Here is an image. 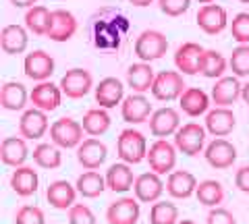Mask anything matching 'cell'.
<instances>
[{
	"instance_id": "f907efd6",
	"label": "cell",
	"mask_w": 249,
	"mask_h": 224,
	"mask_svg": "<svg viewBox=\"0 0 249 224\" xmlns=\"http://www.w3.org/2000/svg\"><path fill=\"white\" fill-rule=\"evenodd\" d=\"M197 2H199V4H212L214 0H197Z\"/></svg>"
},
{
	"instance_id": "9c48e42d",
	"label": "cell",
	"mask_w": 249,
	"mask_h": 224,
	"mask_svg": "<svg viewBox=\"0 0 249 224\" xmlns=\"http://www.w3.org/2000/svg\"><path fill=\"white\" fill-rule=\"evenodd\" d=\"M197 27L208 35H218L229 27V13L220 4H204L197 11Z\"/></svg>"
},
{
	"instance_id": "44dd1931",
	"label": "cell",
	"mask_w": 249,
	"mask_h": 224,
	"mask_svg": "<svg viewBox=\"0 0 249 224\" xmlns=\"http://www.w3.org/2000/svg\"><path fill=\"white\" fill-rule=\"evenodd\" d=\"M241 91H243V86L239 83V77L237 75H231V77L224 75V77H220V79H216L210 96H212V102L216 106L231 108L241 98Z\"/></svg>"
},
{
	"instance_id": "d6986e66",
	"label": "cell",
	"mask_w": 249,
	"mask_h": 224,
	"mask_svg": "<svg viewBox=\"0 0 249 224\" xmlns=\"http://www.w3.org/2000/svg\"><path fill=\"white\" fill-rule=\"evenodd\" d=\"M77 34V19L71 11L56 9L50 15L48 37L52 42H69Z\"/></svg>"
},
{
	"instance_id": "8fae6325",
	"label": "cell",
	"mask_w": 249,
	"mask_h": 224,
	"mask_svg": "<svg viewBox=\"0 0 249 224\" xmlns=\"http://www.w3.org/2000/svg\"><path fill=\"white\" fill-rule=\"evenodd\" d=\"M50 129L48 122V112L40 110V108H29V110H23L21 119H19V135L25 139H42Z\"/></svg>"
},
{
	"instance_id": "7c38bea8",
	"label": "cell",
	"mask_w": 249,
	"mask_h": 224,
	"mask_svg": "<svg viewBox=\"0 0 249 224\" xmlns=\"http://www.w3.org/2000/svg\"><path fill=\"white\" fill-rule=\"evenodd\" d=\"M54 67H56V63H54V58L46 50L29 52L25 60H23V71H25V75L31 81H37V83L48 81L54 75Z\"/></svg>"
},
{
	"instance_id": "3957f363",
	"label": "cell",
	"mask_w": 249,
	"mask_h": 224,
	"mask_svg": "<svg viewBox=\"0 0 249 224\" xmlns=\"http://www.w3.org/2000/svg\"><path fill=\"white\" fill-rule=\"evenodd\" d=\"M166 50H168V40L158 29H145L135 40V56L143 60V63H152V60L162 58Z\"/></svg>"
},
{
	"instance_id": "7a4b0ae2",
	"label": "cell",
	"mask_w": 249,
	"mask_h": 224,
	"mask_svg": "<svg viewBox=\"0 0 249 224\" xmlns=\"http://www.w3.org/2000/svg\"><path fill=\"white\" fill-rule=\"evenodd\" d=\"M83 135H85L83 125L71 117H62L50 125V139L60 150L79 148V143L83 141Z\"/></svg>"
},
{
	"instance_id": "4dcf8cb0",
	"label": "cell",
	"mask_w": 249,
	"mask_h": 224,
	"mask_svg": "<svg viewBox=\"0 0 249 224\" xmlns=\"http://www.w3.org/2000/svg\"><path fill=\"white\" fill-rule=\"evenodd\" d=\"M27 100H29V91L19 81H6L2 89H0V104L9 112L25 110Z\"/></svg>"
},
{
	"instance_id": "9a60e30c",
	"label": "cell",
	"mask_w": 249,
	"mask_h": 224,
	"mask_svg": "<svg viewBox=\"0 0 249 224\" xmlns=\"http://www.w3.org/2000/svg\"><path fill=\"white\" fill-rule=\"evenodd\" d=\"M154 114L152 110V104L143 94H131L123 100L121 104V117L124 122L129 125H142V122L150 121V117Z\"/></svg>"
},
{
	"instance_id": "d6a6232c",
	"label": "cell",
	"mask_w": 249,
	"mask_h": 224,
	"mask_svg": "<svg viewBox=\"0 0 249 224\" xmlns=\"http://www.w3.org/2000/svg\"><path fill=\"white\" fill-rule=\"evenodd\" d=\"M79 195L85 199H93V197H100L104 193V189H108L106 185V176H102L98 171H85L83 174H79V179L75 183Z\"/></svg>"
},
{
	"instance_id": "ac0fdd59",
	"label": "cell",
	"mask_w": 249,
	"mask_h": 224,
	"mask_svg": "<svg viewBox=\"0 0 249 224\" xmlns=\"http://www.w3.org/2000/svg\"><path fill=\"white\" fill-rule=\"evenodd\" d=\"M237 127V117L235 112L227 106H216L206 114V129L210 135L214 137H227L231 135Z\"/></svg>"
},
{
	"instance_id": "5bb4252c",
	"label": "cell",
	"mask_w": 249,
	"mask_h": 224,
	"mask_svg": "<svg viewBox=\"0 0 249 224\" xmlns=\"http://www.w3.org/2000/svg\"><path fill=\"white\" fill-rule=\"evenodd\" d=\"M137 197H121L112 202L106 210L108 224H137L139 216H142V207H139Z\"/></svg>"
},
{
	"instance_id": "f35d334b",
	"label": "cell",
	"mask_w": 249,
	"mask_h": 224,
	"mask_svg": "<svg viewBox=\"0 0 249 224\" xmlns=\"http://www.w3.org/2000/svg\"><path fill=\"white\" fill-rule=\"evenodd\" d=\"M229 67L232 75L249 77V44H239L229 58Z\"/></svg>"
},
{
	"instance_id": "5b68a950",
	"label": "cell",
	"mask_w": 249,
	"mask_h": 224,
	"mask_svg": "<svg viewBox=\"0 0 249 224\" xmlns=\"http://www.w3.org/2000/svg\"><path fill=\"white\" fill-rule=\"evenodd\" d=\"M147 164L150 171L158 174H170L177 166V145L166 139H156L147 150Z\"/></svg>"
},
{
	"instance_id": "ffe728a7",
	"label": "cell",
	"mask_w": 249,
	"mask_h": 224,
	"mask_svg": "<svg viewBox=\"0 0 249 224\" xmlns=\"http://www.w3.org/2000/svg\"><path fill=\"white\" fill-rule=\"evenodd\" d=\"M79 195L75 185H71L65 179H58V181H52L46 189V199L48 204L54 207V210H71L75 206V199Z\"/></svg>"
},
{
	"instance_id": "8992f818",
	"label": "cell",
	"mask_w": 249,
	"mask_h": 224,
	"mask_svg": "<svg viewBox=\"0 0 249 224\" xmlns=\"http://www.w3.org/2000/svg\"><path fill=\"white\" fill-rule=\"evenodd\" d=\"M187 89L183 81L181 71H162L156 75L154 86H152V96L160 102H173L183 96V91Z\"/></svg>"
},
{
	"instance_id": "e0dca14e",
	"label": "cell",
	"mask_w": 249,
	"mask_h": 224,
	"mask_svg": "<svg viewBox=\"0 0 249 224\" xmlns=\"http://www.w3.org/2000/svg\"><path fill=\"white\" fill-rule=\"evenodd\" d=\"M62 89L60 86H56V83H52L50 79L48 81H40L37 86L29 91V100L31 104H34L36 108H40V110L44 112H54L56 108L60 106L62 102Z\"/></svg>"
},
{
	"instance_id": "f546056e",
	"label": "cell",
	"mask_w": 249,
	"mask_h": 224,
	"mask_svg": "<svg viewBox=\"0 0 249 224\" xmlns=\"http://www.w3.org/2000/svg\"><path fill=\"white\" fill-rule=\"evenodd\" d=\"M29 29L23 27V25H6L0 34V46H2V52L4 54H23L27 50V44H29Z\"/></svg>"
},
{
	"instance_id": "c3c4849f",
	"label": "cell",
	"mask_w": 249,
	"mask_h": 224,
	"mask_svg": "<svg viewBox=\"0 0 249 224\" xmlns=\"http://www.w3.org/2000/svg\"><path fill=\"white\" fill-rule=\"evenodd\" d=\"M241 98H243V102L249 106V81L243 86V91H241Z\"/></svg>"
},
{
	"instance_id": "6da1fadb",
	"label": "cell",
	"mask_w": 249,
	"mask_h": 224,
	"mask_svg": "<svg viewBox=\"0 0 249 224\" xmlns=\"http://www.w3.org/2000/svg\"><path fill=\"white\" fill-rule=\"evenodd\" d=\"M147 139L143 137L142 131L137 129H124L121 131L119 139H116V154L123 162L127 164H139L147 158Z\"/></svg>"
},
{
	"instance_id": "2e32d148",
	"label": "cell",
	"mask_w": 249,
	"mask_h": 224,
	"mask_svg": "<svg viewBox=\"0 0 249 224\" xmlns=\"http://www.w3.org/2000/svg\"><path fill=\"white\" fill-rule=\"evenodd\" d=\"M164 189H166V185L162 181V174L154 172V171L139 174L135 179V185H133V193L142 204L158 202L162 197V193H164Z\"/></svg>"
},
{
	"instance_id": "8d00e7d4",
	"label": "cell",
	"mask_w": 249,
	"mask_h": 224,
	"mask_svg": "<svg viewBox=\"0 0 249 224\" xmlns=\"http://www.w3.org/2000/svg\"><path fill=\"white\" fill-rule=\"evenodd\" d=\"M50 15H52V11H48L42 4L31 6V9H27V13H25V27L34 35H48Z\"/></svg>"
},
{
	"instance_id": "484cf974",
	"label": "cell",
	"mask_w": 249,
	"mask_h": 224,
	"mask_svg": "<svg viewBox=\"0 0 249 224\" xmlns=\"http://www.w3.org/2000/svg\"><path fill=\"white\" fill-rule=\"evenodd\" d=\"M0 158L6 166H23L29 158V148H27V139L25 137H6L2 145H0Z\"/></svg>"
},
{
	"instance_id": "cb8c5ba5",
	"label": "cell",
	"mask_w": 249,
	"mask_h": 224,
	"mask_svg": "<svg viewBox=\"0 0 249 224\" xmlns=\"http://www.w3.org/2000/svg\"><path fill=\"white\" fill-rule=\"evenodd\" d=\"M197 179L196 174L189 171H173L166 179V191L170 197L175 199H187L191 195H196L197 191Z\"/></svg>"
},
{
	"instance_id": "ab89813d",
	"label": "cell",
	"mask_w": 249,
	"mask_h": 224,
	"mask_svg": "<svg viewBox=\"0 0 249 224\" xmlns=\"http://www.w3.org/2000/svg\"><path fill=\"white\" fill-rule=\"evenodd\" d=\"M15 224H46V216L37 206H21L15 212Z\"/></svg>"
},
{
	"instance_id": "f6af8a7d",
	"label": "cell",
	"mask_w": 249,
	"mask_h": 224,
	"mask_svg": "<svg viewBox=\"0 0 249 224\" xmlns=\"http://www.w3.org/2000/svg\"><path fill=\"white\" fill-rule=\"evenodd\" d=\"M235 187L249 195V166H241L235 174Z\"/></svg>"
},
{
	"instance_id": "681fc988",
	"label": "cell",
	"mask_w": 249,
	"mask_h": 224,
	"mask_svg": "<svg viewBox=\"0 0 249 224\" xmlns=\"http://www.w3.org/2000/svg\"><path fill=\"white\" fill-rule=\"evenodd\" d=\"M177 224H196V222H193V220H178Z\"/></svg>"
},
{
	"instance_id": "83f0119b",
	"label": "cell",
	"mask_w": 249,
	"mask_h": 224,
	"mask_svg": "<svg viewBox=\"0 0 249 224\" xmlns=\"http://www.w3.org/2000/svg\"><path fill=\"white\" fill-rule=\"evenodd\" d=\"M156 79V73L150 63H143L139 60L135 65H129L127 69V86L135 91V94H145V91H152Z\"/></svg>"
},
{
	"instance_id": "7402d4cb",
	"label": "cell",
	"mask_w": 249,
	"mask_h": 224,
	"mask_svg": "<svg viewBox=\"0 0 249 224\" xmlns=\"http://www.w3.org/2000/svg\"><path fill=\"white\" fill-rule=\"evenodd\" d=\"M210 104H212V96H208L201 87H187L183 91V96L178 98L181 112H185L187 117H191V119L208 114Z\"/></svg>"
},
{
	"instance_id": "f1b7e54d",
	"label": "cell",
	"mask_w": 249,
	"mask_h": 224,
	"mask_svg": "<svg viewBox=\"0 0 249 224\" xmlns=\"http://www.w3.org/2000/svg\"><path fill=\"white\" fill-rule=\"evenodd\" d=\"M135 179L137 176L131 171V164H127V162H123V160L112 164L106 171V185H108V189L114 193H127L129 189H133Z\"/></svg>"
},
{
	"instance_id": "74e56055",
	"label": "cell",
	"mask_w": 249,
	"mask_h": 224,
	"mask_svg": "<svg viewBox=\"0 0 249 224\" xmlns=\"http://www.w3.org/2000/svg\"><path fill=\"white\" fill-rule=\"evenodd\" d=\"M178 207L173 202H154L150 207V224H177Z\"/></svg>"
},
{
	"instance_id": "b9f144b4",
	"label": "cell",
	"mask_w": 249,
	"mask_h": 224,
	"mask_svg": "<svg viewBox=\"0 0 249 224\" xmlns=\"http://www.w3.org/2000/svg\"><path fill=\"white\" fill-rule=\"evenodd\" d=\"M69 224H98V220L89 206L75 204L71 210H69Z\"/></svg>"
},
{
	"instance_id": "7bdbcfd3",
	"label": "cell",
	"mask_w": 249,
	"mask_h": 224,
	"mask_svg": "<svg viewBox=\"0 0 249 224\" xmlns=\"http://www.w3.org/2000/svg\"><path fill=\"white\" fill-rule=\"evenodd\" d=\"M158 6L166 17H181L189 11L191 0H158Z\"/></svg>"
},
{
	"instance_id": "1f68e13d",
	"label": "cell",
	"mask_w": 249,
	"mask_h": 224,
	"mask_svg": "<svg viewBox=\"0 0 249 224\" xmlns=\"http://www.w3.org/2000/svg\"><path fill=\"white\" fill-rule=\"evenodd\" d=\"M110 122H112V119H110V114H108V110L100 106V108H89V110L83 114L81 125L85 129V135L100 137L110 129Z\"/></svg>"
},
{
	"instance_id": "277c9868",
	"label": "cell",
	"mask_w": 249,
	"mask_h": 224,
	"mask_svg": "<svg viewBox=\"0 0 249 224\" xmlns=\"http://www.w3.org/2000/svg\"><path fill=\"white\" fill-rule=\"evenodd\" d=\"M206 133H208V129L201 127L199 122H187V125H181L175 133L177 150L181 154H185V156H197V154L204 152Z\"/></svg>"
},
{
	"instance_id": "60d3db41",
	"label": "cell",
	"mask_w": 249,
	"mask_h": 224,
	"mask_svg": "<svg viewBox=\"0 0 249 224\" xmlns=\"http://www.w3.org/2000/svg\"><path fill=\"white\" fill-rule=\"evenodd\" d=\"M232 40L239 44H249V13H239L231 21Z\"/></svg>"
},
{
	"instance_id": "d590c367",
	"label": "cell",
	"mask_w": 249,
	"mask_h": 224,
	"mask_svg": "<svg viewBox=\"0 0 249 224\" xmlns=\"http://www.w3.org/2000/svg\"><path fill=\"white\" fill-rule=\"evenodd\" d=\"M34 162L40 168H46V171H54L62 164V154L60 148L56 143H40L34 148Z\"/></svg>"
},
{
	"instance_id": "ba28073f",
	"label": "cell",
	"mask_w": 249,
	"mask_h": 224,
	"mask_svg": "<svg viewBox=\"0 0 249 224\" xmlns=\"http://www.w3.org/2000/svg\"><path fill=\"white\" fill-rule=\"evenodd\" d=\"M178 127H181V112L173 106L158 108L150 117V133L158 139H166L175 135Z\"/></svg>"
},
{
	"instance_id": "bcb514c9",
	"label": "cell",
	"mask_w": 249,
	"mask_h": 224,
	"mask_svg": "<svg viewBox=\"0 0 249 224\" xmlns=\"http://www.w3.org/2000/svg\"><path fill=\"white\" fill-rule=\"evenodd\" d=\"M37 0H11V4L15 9H31V6H36Z\"/></svg>"
},
{
	"instance_id": "816d5d0a",
	"label": "cell",
	"mask_w": 249,
	"mask_h": 224,
	"mask_svg": "<svg viewBox=\"0 0 249 224\" xmlns=\"http://www.w3.org/2000/svg\"><path fill=\"white\" fill-rule=\"evenodd\" d=\"M239 2H243V4H249V0H239Z\"/></svg>"
},
{
	"instance_id": "d4e9b609",
	"label": "cell",
	"mask_w": 249,
	"mask_h": 224,
	"mask_svg": "<svg viewBox=\"0 0 249 224\" xmlns=\"http://www.w3.org/2000/svg\"><path fill=\"white\" fill-rule=\"evenodd\" d=\"M206 48H201L196 42H185L175 52V65L183 75H196L199 73V60Z\"/></svg>"
},
{
	"instance_id": "52a82bcc",
	"label": "cell",
	"mask_w": 249,
	"mask_h": 224,
	"mask_svg": "<svg viewBox=\"0 0 249 224\" xmlns=\"http://www.w3.org/2000/svg\"><path fill=\"white\" fill-rule=\"evenodd\" d=\"M58 86H60L62 94H65L67 98L79 100V98H85L91 91L93 77H91V73L88 71V69L75 67V69H69V71L62 75V79H60Z\"/></svg>"
},
{
	"instance_id": "e575fe53",
	"label": "cell",
	"mask_w": 249,
	"mask_h": 224,
	"mask_svg": "<svg viewBox=\"0 0 249 224\" xmlns=\"http://www.w3.org/2000/svg\"><path fill=\"white\" fill-rule=\"evenodd\" d=\"M196 197L201 206L206 207H218L224 202V187L220 181L216 179H206L197 185V191H196Z\"/></svg>"
},
{
	"instance_id": "7dc6e473",
	"label": "cell",
	"mask_w": 249,
	"mask_h": 224,
	"mask_svg": "<svg viewBox=\"0 0 249 224\" xmlns=\"http://www.w3.org/2000/svg\"><path fill=\"white\" fill-rule=\"evenodd\" d=\"M129 2L133 4V6H139V9H143V6H150L154 0H129Z\"/></svg>"
},
{
	"instance_id": "836d02e7",
	"label": "cell",
	"mask_w": 249,
	"mask_h": 224,
	"mask_svg": "<svg viewBox=\"0 0 249 224\" xmlns=\"http://www.w3.org/2000/svg\"><path fill=\"white\" fill-rule=\"evenodd\" d=\"M227 69H229V60L218 50H206L201 54L199 75H204L206 79H220L227 73Z\"/></svg>"
},
{
	"instance_id": "30bf717a",
	"label": "cell",
	"mask_w": 249,
	"mask_h": 224,
	"mask_svg": "<svg viewBox=\"0 0 249 224\" xmlns=\"http://www.w3.org/2000/svg\"><path fill=\"white\" fill-rule=\"evenodd\" d=\"M206 162L216 171H224V168H231L237 160V148L232 145L229 139L224 137H216L214 141L208 143V148L204 152Z\"/></svg>"
},
{
	"instance_id": "4316f807",
	"label": "cell",
	"mask_w": 249,
	"mask_h": 224,
	"mask_svg": "<svg viewBox=\"0 0 249 224\" xmlns=\"http://www.w3.org/2000/svg\"><path fill=\"white\" fill-rule=\"evenodd\" d=\"M40 187V176L37 171H34L31 166H17L11 174V189L13 193H17L19 197H29L34 195Z\"/></svg>"
},
{
	"instance_id": "ee69618b",
	"label": "cell",
	"mask_w": 249,
	"mask_h": 224,
	"mask_svg": "<svg viewBox=\"0 0 249 224\" xmlns=\"http://www.w3.org/2000/svg\"><path fill=\"white\" fill-rule=\"evenodd\" d=\"M206 224H237V218L232 216V212H229L227 207H212L206 218Z\"/></svg>"
},
{
	"instance_id": "603a6c76",
	"label": "cell",
	"mask_w": 249,
	"mask_h": 224,
	"mask_svg": "<svg viewBox=\"0 0 249 224\" xmlns=\"http://www.w3.org/2000/svg\"><path fill=\"white\" fill-rule=\"evenodd\" d=\"M93 89H96V102L106 110L116 108L124 100V86L116 77H104Z\"/></svg>"
},
{
	"instance_id": "4fadbf2b",
	"label": "cell",
	"mask_w": 249,
	"mask_h": 224,
	"mask_svg": "<svg viewBox=\"0 0 249 224\" xmlns=\"http://www.w3.org/2000/svg\"><path fill=\"white\" fill-rule=\"evenodd\" d=\"M106 156H108V148L98 137L83 139L79 143V148H77V162H79L85 171H98L106 162Z\"/></svg>"
}]
</instances>
